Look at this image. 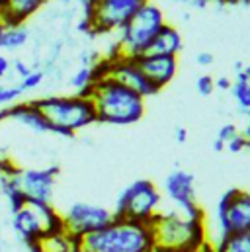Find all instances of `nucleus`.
I'll return each mask as SVG.
<instances>
[{"label":"nucleus","instance_id":"obj_1","mask_svg":"<svg viewBox=\"0 0 250 252\" xmlns=\"http://www.w3.org/2000/svg\"><path fill=\"white\" fill-rule=\"evenodd\" d=\"M90 100L96 110L98 124L131 126L145 116V98L114 76L100 78L92 84Z\"/></svg>","mask_w":250,"mask_h":252},{"label":"nucleus","instance_id":"obj_2","mask_svg":"<svg viewBox=\"0 0 250 252\" xmlns=\"http://www.w3.org/2000/svg\"><path fill=\"white\" fill-rule=\"evenodd\" d=\"M153 231L149 223L118 219L106 227L74 239V252H153Z\"/></svg>","mask_w":250,"mask_h":252},{"label":"nucleus","instance_id":"obj_3","mask_svg":"<svg viewBox=\"0 0 250 252\" xmlns=\"http://www.w3.org/2000/svg\"><path fill=\"white\" fill-rule=\"evenodd\" d=\"M31 102L47 120L51 133L61 137H74L80 129L98 124L92 100L80 94H51Z\"/></svg>","mask_w":250,"mask_h":252},{"label":"nucleus","instance_id":"obj_4","mask_svg":"<svg viewBox=\"0 0 250 252\" xmlns=\"http://www.w3.org/2000/svg\"><path fill=\"white\" fill-rule=\"evenodd\" d=\"M149 225L155 243L153 252H197L205 245L203 219H189L176 211H158Z\"/></svg>","mask_w":250,"mask_h":252},{"label":"nucleus","instance_id":"obj_5","mask_svg":"<svg viewBox=\"0 0 250 252\" xmlns=\"http://www.w3.org/2000/svg\"><path fill=\"white\" fill-rule=\"evenodd\" d=\"M166 24L164 10L155 0L143 2V6L133 14V18L118 32V51L120 57L137 59L143 53H147L149 45L160 32V28Z\"/></svg>","mask_w":250,"mask_h":252},{"label":"nucleus","instance_id":"obj_6","mask_svg":"<svg viewBox=\"0 0 250 252\" xmlns=\"http://www.w3.org/2000/svg\"><path fill=\"white\" fill-rule=\"evenodd\" d=\"M10 225L26 249L33 247L43 235L64 231L61 211H57L53 203H26L22 209L12 213Z\"/></svg>","mask_w":250,"mask_h":252},{"label":"nucleus","instance_id":"obj_7","mask_svg":"<svg viewBox=\"0 0 250 252\" xmlns=\"http://www.w3.org/2000/svg\"><path fill=\"white\" fill-rule=\"evenodd\" d=\"M160 201L162 193L151 180H135L122 189L116 201L114 217L137 223H151L160 211Z\"/></svg>","mask_w":250,"mask_h":252},{"label":"nucleus","instance_id":"obj_8","mask_svg":"<svg viewBox=\"0 0 250 252\" xmlns=\"http://www.w3.org/2000/svg\"><path fill=\"white\" fill-rule=\"evenodd\" d=\"M61 217L64 233L72 239H82L114 221V211L98 203L74 201L62 211Z\"/></svg>","mask_w":250,"mask_h":252},{"label":"nucleus","instance_id":"obj_9","mask_svg":"<svg viewBox=\"0 0 250 252\" xmlns=\"http://www.w3.org/2000/svg\"><path fill=\"white\" fill-rule=\"evenodd\" d=\"M217 225L223 235L229 233H250V191L249 189H227L215 209Z\"/></svg>","mask_w":250,"mask_h":252},{"label":"nucleus","instance_id":"obj_10","mask_svg":"<svg viewBox=\"0 0 250 252\" xmlns=\"http://www.w3.org/2000/svg\"><path fill=\"white\" fill-rule=\"evenodd\" d=\"M145 0H96L90 18V35L118 33Z\"/></svg>","mask_w":250,"mask_h":252},{"label":"nucleus","instance_id":"obj_11","mask_svg":"<svg viewBox=\"0 0 250 252\" xmlns=\"http://www.w3.org/2000/svg\"><path fill=\"white\" fill-rule=\"evenodd\" d=\"M164 193L176 205V213L189 219H203V211L195 201V178L191 172L174 168L164 180Z\"/></svg>","mask_w":250,"mask_h":252},{"label":"nucleus","instance_id":"obj_12","mask_svg":"<svg viewBox=\"0 0 250 252\" xmlns=\"http://www.w3.org/2000/svg\"><path fill=\"white\" fill-rule=\"evenodd\" d=\"M61 168L51 164L47 168H22L18 172V184L28 203H53L55 182Z\"/></svg>","mask_w":250,"mask_h":252},{"label":"nucleus","instance_id":"obj_13","mask_svg":"<svg viewBox=\"0 0 250 252\" xmlns=\"http://www.w3.org/2000/svg\"><path fill=\"white\" fill-rule=\"evenodd\" d=\"M110 76L118 78L120 82H124L125 86H129L133 92H137L139 96H143L145 100L151 98V96H156L160 90L151 84V80L143 74V70L137 66L135 59H129V57H118V59H112V70H110Z\"/></svg>","mask_w":250,"mask_h":252},{"label":"nucleus","instance_id":"obj_14","mask_svg":"<svg viewBox=\"0 0 250 252\" xmlns=\"http://www.w3.org/2000/svg\"><path fill=\"white\" fill-rule=\"evenodd\" d=\"M135 63L143 70V74L151 80V84H155L158 90L168 86L178 72V57H172V55L145 53V55L137 57Z\"/></svg>","mask_w":250,"mask_h":252},{"label":"nucleus","instance_id":"obj_15","mask_svg":"<svg viewBox=\"0 0 250 252\" xmlns=\"http://www.w3.org/2000/svg\"><path fill=\"white\" fill-rule=\"evenodd\" d=\"M12 120L26 129L33 131V133H51V127L47 124V120L43 118V114L35 108V104L30 102H16L12 106H6L0 110V124Z\"/></svg>","mask_w":250,"mask_h":252},{"label":"nucleus","instance_id":"obj_16","mask_svg":"<svg viewBox=\"0 0 250 252\" xmlns=\"http://www.w3.org/2000/svg\"><path fill=\"white\" fill-rule=\"evenodd\" d=\"M49 0H8L6 10L0 14L2 28L24 26L31 16H35Z\"/></svg>","mask_w":250,"mask_h":252},{"label":"nucleus","instance_id":"obj_17","mask_svg":"<svg viewBox=\"0 0 250 252\" xmlns=\"http://www.w3.org/2000/svg\"><path fill=\"white\" fill-rule=\"evenodd\" d=\"M182 33L178 32V28H174L172 24H164L160 28V32L156 33V37L153 39V43L149 45L147 53H153V55H172V57H178V53L182 51ZM145 55V53H143Z\"/></svg>","mask_w":250,"mask_h":252},{"label":"nucleus","instance_id":"obj_18","mask_svg":"<svg viewBox=\"0 0 250 252\" xmlns=\"http://www.w3.org/2000/svg\"><path fill=\"white\" fill-rule=\"evenodd\" d=\"M30 252H74V239L62 233H49L43 235L33 247L28 249Z\"/></svg>","mask_w":250,"mask_h":252},{"label":"nucleus","instance_id":"obj_19","mask_svg":"<svg viewBox=\"0 0 250 252\" xmlns=\"http://www.w3.org/2000/svg\"><path fill=\"white\" fill-rule=\"evenodd\" d=\"M30 41V30L26 26L4 28L0 32V45L2 51H18Z\"/></svg>","mask_w":250,"mask_h":252},{"label":"nucleus","instance_id":"obj_20","mask_svg":"<svg viewBox=\"0 0 250 252\" xmlns=\"http://www.w3.org/2000/svg\"><path fill=\"white\" fill-rule=\"evenodd\" d=\"M213 252H250V233H229L219 237Z\"/></svg>","mask_w":250,"mask_h":252},{"label":"nucleus","instance_id":"obj_21","mask_svg":"<svg viewBox=\"0 0 250 252\" xmlns=\"http://www.w3.org/2000/svg\"><path fill=\"white\" fill-rule=\"evenodd\" d=\"M92 84H94L92 66H80V68L70 76V86H72L74 94H80V96H84V98H90Z\"/></svg>","mask_w":250,"mask_h":252},{"label":"nucleus","instance_id":"obj_22","mask_svg":"<svg viewBox=\"0 0 250 252\" xmlns=\"http://www.w3.org/2000/svg\"><path fill=\"white\" fill-rule=\"evenodd\" d=\"M231 94L237 102V106L241 108V112L250 114V82L245 80V76L241 72H237L233 86H231Z\"/></svg>","mask_w":250,"mask_h":252},{"label":"nucleus","instance_id":"obj_23","mask_svg":"<svg viewBox=\"0 0 250 252\" xmlns=\"http://www.w3.org/2000/svg\"><path fill=\"white\" fill-rule=\"evenodd\" d=\"M43 80H45V70H31L28 76H24V78L20 80L18 88H20L22 94H24V92H30V90L39 88Z\"/></svg>","mask_w":250,"mask_h":252},{"label":"nucleus","instance_id":"obj_24","mask_svg":"<svg viewBox=\"0 0 250 252\" xmlns=\"http://www.w3.org/2000/svg\"><path fill=\"white\" fill-rule=\"evenodd\" d=\"M20 96H22V90L18 88V84L16 86H12V84L2 86L0 84V106H12L18 102Z\"/></svg>","mask_w":250,"mask_h":252},{"label":"nucleus","instance_id":"obj_25","mask_svg":"<svg viewBox=\"0 0 250 252\" xmlns=\"http://www.w3.org/2000/svg\"><path fill=\"white\" fill-rule=\"evenodd\" d=\"M195 90H197V94L199 96H211L213 92H215V82H213V78L209 76V74H201V76H197V80H195Z\"/></svg>","mask_w":250,"mask_h":252},{"label":"nucleus","instance_id":"obj_26","mask_svg":"<svg viewBox=\"0 0 250 252\" xmlns=\"http://www.w3.org/2000/svg\"><path fill=\"white\" fill-rule=\"evenodd\" d=\"M20 172V166L6 155H0V178H10Z\"/></svg>","mask_w":250,"mask_h":252},{"label":"nucleus","instance_id":"obj_27","mask_svg":"<svg viewBox=\"0 0 250 252\" xmlns=\"http://www.w3.org/2000/svg\"><path fill=\"white\" fill-rule=\"evenodd\" d=\"M241 131H239V127L235 126V124H225V126L219 127V131H217V141H221L223 145H227L233 137H237Z\"/></svg>","mask_w":250,"mask_h":252},{"label":"nucleus","instance_id":"obj_28","mask_svg":"<svg viewBox=\"0 0 250 252\" xmlns=\"http://www.w3.org/2000/svg\"><path fill=\"white\" fill-rule=\"evenodd\" d=\"M225 149H227V151H231V153H241V151L249 149V139H247L243 133H239L237 137H233V139L225 145Z\"/></svg>","mask_w":250,"mask_h":252},{"label":"nucleus","instance_id":"obj_29","mask_svg":"<svg viewBox=\"0 0 250 252\" xmlns=\"http://www.w3.org/2000/svg\"><path fill=\"white\" fill-rule=\"evenodd\" d=\"M10 70H14V72L20 76V80H22V78H24V76H28V74H30L33 68H31V66H30L28 63H26V61H22V59H16V61H12V68H10Z\"/></svg>","mask_w":250,"mask_h":252},{"label":"nucleus","instance_id":"obj_30","mask_svg":"<svg viewBox=\"0 0 250 252\" xmlns=\"http://www.w3.org/2000/svg\"><path fill=\"white\" fill-rule=\"evenodd\" d=\"M213 61H215V57H213V53H209V51H201V53L195 55V63L199 64V66H211Z\"/></svg>","mask_w":250,"mask_h":252},{"label":"nucleus","instance_id":"obj_31","mask_svg":"<svg viewBox=\"0 0 250 252\" xmlns=\"http://www.w3.org/2000/svg\"><path fill=\"white\" fill-rule=\"evenodd\" d=\"M213 82H215V90H217V88H219V90H231V86H233V80H231L229 76L213 78Z\"/></svg>","mask_w":250,"mask_h":252},{"label":"nucleus","instance_id":"obj_32","mask_svg":"<svg viewBox=\"0 0 250 252\" xmlns=\"http://www.w3.org/2000/svg\"><path fill=\"white\" fill-rule=\"evenodd\" d=\"M10 68H12V61L8 57L0 55V80H2V76H6L10 72Z\"/></svg>","mask_w":250,"mask_h":252},{"label":"nucleus","instance_id":"obj_33","mask_svg":"<svg viewBox=\"0 0 250 252\" xmlns=\"http://www.w3.org/2000/svg\"><path fill=\"white\" fill-rule=\"evenodd\" d=\"M174 139L178 141V143H186L188 141V129L186 127H176V131H174Z\"/></svg>","mask_w":250,"mask_h":252},{"label":"nucleus","instance_id":"obj_34","mask_svg":"<svg viewBox=\"0 0 250 252\" xmlns=\"http://www.w3.org/2000/svg\"><path fill=\"white\" fill-rule=\"evenodd\" d=\"M241 74L245 76V80H247V82H250V64H245V66H243Z\"/></svg>","mask_w":250,"mask_h":252},{"label":"nucleus","instance_id":"obj_35","mask_svg":"<svg viewBox=\"0 0 250 252\" xmlns=\"http://www.w3.org/2000/svg\"><path fill=\"white\" fill-rule=\"evenodd\" d=\"M241 133H243V135H245L247 139H250V114H249V122H247V127H245V129H243Z\"/></svg>","mask_w":250,"mask_h":252},{"label":"nucleus","instance_id":"obj_36","mask_svg":"<svg viewBox=\"0 0 250 252\" xmlns=\"http://www.w3.org/2000/svg\"><path fill=\"white\" fill-rule=\"evenodd\" d=\"M223 149H225V145H223L221 141H217V139H215V143H213V151H217V153H219V151H223Z\"/></svg>","mask_w":250,"mask_h":252},{"label":"nucleus","instance_id":"obj_37","mask_svg":"<svg viewBox=\"0 0 250 252\" xmlns=\"http://www.w3.org/2000/svg\"><path fill=\"white\" fill-rule=\"evenodd\" d=\"M168 2H174V4H184V6H189L193 0H168Z\"/></svg>","mask_w":250,"mask_h":252},{"label":"nucleus","instance_id":"obj_38","mask_svg":"<svg viewBox=\"0 0 250 252\" xmlns=\"http://www.w3.org/2000/svg\"><path fill=\"white\" fill-rule=\"evenodd\" d=\"M57 2H61V4H70V2H76V0H57Z\"/></svg>","mask_w":250,"mask_h":252},{"label":"nucleus","instance_id":"obj_39","mask_svg":"<svg viewBox=\"0 0 250 252\" xmlns=\"http://www.w3.org/2000/svg\"><path fill=\"white\" fill-rule=\"evenodd\" d=\"M0 252H2V231H0Z\"/></svg>","mask_w":250,"mask_h":252},{"label":"nucleus","instance_id":"obj_40","mask_svg":"<svg viewBox=\"0 0 250 252\" xmlns=\"http://www.w3.org/2000/svg\"><path fill=\"white\" fill-rule=\"evenodd\" d=\"M0 197H2V178H0Z\"/></svg>","mask_w":250,"mask_h":252},{"label":"nucleus","instance_id":"obj_41","mask_svg":"<svg viewBox=\"0 0 250 252\" xmlns=\"http://www.w3.org/2000/svg\"><path fill=\"white\" fill-rule=\"evenodd\" d=\"M145 2H149V0H145Z\"/></svg>","mask_w":250,"mask_h":252}]
</instances>
